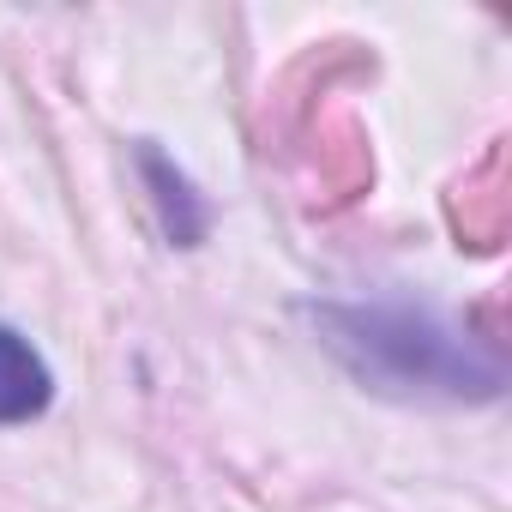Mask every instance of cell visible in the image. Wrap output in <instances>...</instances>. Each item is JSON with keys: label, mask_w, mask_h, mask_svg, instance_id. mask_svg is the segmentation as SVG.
I'll use <instances>...</instances> for the list:
<instances>
[{"label": "cell", "mask_w": 512, "mask_h": 512, "mask_svg": "<svg viewBox=\"0 0 512 512\" xmlns=\"http://www.w3.org/2000/svg\"><path fill=\"white\" fill-rule=\"evenodd\" d=\"M320 344L380 398L398 404H488L506 386L500 356L428 308L404 302H320L308 308Z\"/></svg>", "instance_id": "6da1fadb"}, {"label": "cell", "mask_w": 512, "mask_h": 512, "mask_svg": "<svg viewBox=\"0 0 512 512\" xmlns=\"http://www.w3.org/2000/svg\"><path fill=\"white\" fill-rule=\"evenodd\" d=\"M133 163H139V175H145V187H151V205H157L163 235H169L175 247H199V241L211 235V205L199 199V187L187 181V169H175V157H163L151 139H139Z\"/></svg>", "instance_id": "7a4b0ae2"}, {"label": "cell", "mask_w": 512, "mask_h": 512, "mask_svg": "<svg viewBox=\"0 0 512 512\" xmlns=\"http://www.w3.org/2000/svg\"><path fill=\"white\" fill-rule=\"evenodd\" d=\"M49 404H55V374H49V362L31 350L25 332H13L7 320H0V428L37 422Z\"/></svg>", "instance_id": "3957f363"}]
</instances>
